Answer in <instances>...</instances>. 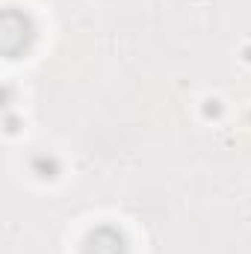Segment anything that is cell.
<instances>
[{"label":"cell","mask_w":251,"mask_h":254,"mask_svg":"<svg viewBox=\"0 0 251 254\" xmlns=\"http://www.w3.org/2000/svg\"><path fill=\"white\" fill-rule=\"evenodd\" d=\"M83 254H127L125 237L116 228H98L89 234Z\"/></svg>","instance_id":"7a4b0ae2"},{"label":"cell","mask_w":251,"mask_h":254,"mask_svg":"<svg viewBox=\"0 0 251 254\" xmlns=\"http://www.w3.org/2000/svg\"><path fill=\"white\" fill-rule=\"evenodd\" d=\"M33 42V21L18 12V9H6L0 18V48L9 60H15L18 54H24Z\"/></svg>","instance_id":"6da1fadb"}]
</instances>
